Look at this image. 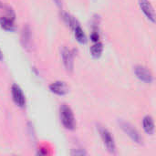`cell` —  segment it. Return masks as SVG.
Listing matches in <instances>:
<instances>
[{"instance_id":"6","label":"cell","mask_w":156,"mask_h":156,"mask_svg":"<svg viewBox=\"0 0 156 156\" xmlns=\"http://www.w3.org/2000/svg\"><path fill=\"white\" fill-rule=\"evenodd\" d=\"M61 57L66 70L69 72H72L74 69V57L72 51L67 48H63L61 50Z\"/></svg>"},{"instance_id":"1","label":"cell","mask_w":156,"mask_h":156,"mask_svg":"<svg viewBox=\"0 0 156 156\" xmlns=\"http://www.w3.org/2000/svg\"><path fill=\"white\" fill-rule=\"evenodd\" d=\"M59 112H60V121L62 122V125L67 130H74L76 127V122L72 110L68 105L63 104L60 107Z\"/></svg>"},{"instance_id":"14","label":"cell","mask_w":156,"mask_h":156,"mask_svg":"<svg viewBox=\"0 0 156 156\" xmlns=\"http://www.w3.org/2000/svg\"><path fill=\"white\" fill-rule=\"evenodd\" d=\"M63 19H64L65 23H66L68 26H69L71 28H73V29H74V27H75L76 26L79 25V23L77 22V20H76L72 16L69 15L68 13H65V14L63 15Z\"/></svg>"},{"instance_id":"10","label":"cell","mask_w":156,"mask_h":156,"mask_svg":"<svg viewBox=\"0 0 156 156\" xmlns=\"http://www.w3.org/2000/svg\"><path fill=\"white\" fill-rule=\"evenodd\" d=\"M143 126L144 130L148 134H153L154 132V122L152 116H146L144 118L143 121Z\"/></svg>"},{"instance_id":"4","label":"cell","mask_w":156,"mask_h":156,"mask_svg":"<svg viewBox=\"0 0 156 156\" xmlns=\"http://www.w3.org/2000/svg\"><path fill=\"white\" fill-rule=\"evenodd\" d=\"M134 73L136 77L144 83H152L154 80L152 72L144 66H136L134 68Z\"/></svg>"},{"instance_id":"19","label":"cell","mask_w":156,"mask_h":156,"mask_svg":"<svg viewBox=\"0 0 156 156\" xmlns=\"http://www.w3.org/2000/svg\"><path fill=\"white\" fill-rule=\"evenodd\" d=\"M0 7H2V3L0 2Z\"/></svg>"},{"instance_id":"5","label":"cell","mask_w":156,"mask_h":156,"mask_svg":"<svg viewBox=\"0 0 156 156\" xmlns=\"http://www.w3.org/2000/svg\"><path fill=\"white\" fill-rule=\"evenodd\" d=\"M11 94L14 102L18 106V107H25L26 105V98L24 95L23 90L20 89V87L16 84H13L11 87Z\"/></svg>"},{"instance_id":"3","label":"cell","mask_w":156,"mask_h":156,"mask_svg":"<svg viewBox=\"0 0 156 156\" xmlns=\"http://www.w3.org/2000/svg\"><path fill=\"white\" fill-rule=\"evenodd\" d=\"M101 135L103 141L104 145L106 146L107 150L112 153L114 154L116 151V145H115V142L113 139V136L112 135V133L105 128H101Z\"/></svg>"},{"instance_id":"9","label":"cell","mask_w":156,"mask_h":156,"mask_svg":"<svg viewBox=\"0 0 156 156\" xmlns=\"http://www.w3.org/2000/svg\"><path fill=\"white\" fill-rule=\"evenodd\" d=\"M21 44L24 48H30L32 44V36H31V29L28 25L24 26L22 32H21Z\"/></svg>"},{"instance_id":"16","label":"cell","mask_w":156,"mask_h":156,"mask_svg":"<svg viewBox=\"0 0 156 156\" xmlns=\"http://www.w3.org/2000/svg\"><path fill=\"white\" fill-rule=\"evenodd\" d=\"M71 154H72V155H85L86 153H85L82 149H77L75 152H72Z\"/></svg>"},{"instance_id":"15","label":"cell","mask_w":156,"mask_h":156,"mask_svg":"<svg viewBox=\"0 0 156 156\" xmlns=\"http://www.w3.org/2000/svg\"><path fill=\"white\" fill-rule=\"evenodd\" d=\"M90 38H91V40H92L94 43H95V42H99L100 36H99V34H98V32H97L96 30L92 32V34L90 35Z\"/></svg>"},{"instance_id":"2","label":"cell","mask_w":156,"mask_h":156,"mask_svg":"<svg viewBox=\"0 0 156 156\" xmlns=\"http://www.w3.org/2000/svg\"><path fill=\"white\" fill-rule=\"evenodd\" d=\"M119 124L121 126V128L122 129V131L136 144H142L143 142V138L141 137L139 132L134 128L133 125H132L130 122H125V121H120Z\"/></svg>"},{"instance_id":"11","label":"cell","mask_w":156,"mask_h":156,"mask_svg":"<svg viewBox=\"0 0 156 156\" xmlns=\"http://www.w3.org/2000/svg\"><path fill=\"white\" fill-rule=\"evenodd\" d=\"M14 15L8 16H3L0 18V25L1 27L5 30H13L14 29Z\"/></svg>"},{"instance_id":"8","label":"cell","mask_w":156,"mask_h":156,"mask_svg":"<svg viewBox=\"0 0 156 156\" xmlns=\"http://www.w3.org/2000/svg\"><path fill=\"white\" fill-rule=\"evenodd\" d=\"M49 90L52 93L63 96L69 92V87L64 81H56L49 85Z\"/></svg>"},{"instance_id":"17","label":"cell","mask_w":156,"mask_h":156,"mask_svg":"<svg viewBox=\"0 0 156 156\" xmlns=\"http://www.w3.org/2000/svg\"><path fill=\"white\" fill-rule=\"evenodd\" d=\"M54 1L56 2L57 5H58V7H60V8H61V0H54Z\"/></svg>"},{"instance_id":"18","label":"cell","mask_w":156,"mask_h":156,"mask_svg":"<svg viewBox=\"0 0 156 156\" xmlns=\"http://www.w3.org/2000/svg\"><path fill=\"white\" fill-rule=\"evenodd\" d=\"M3 59V53H2V51L0 50V60H2Z\"/></svg>"},{"instance_id":"12","label":"cell","mask_w":156,"mask_h":156,"mask_svg":"<svg viewBox=\"0 0 156 156\" xmlns=\"http://www.w3.org/2000/svg\"><path fill=\"white\" fill-rule=\"evenodd\" d=\"M103 51V46L100 42H95L94 45L90 48V53L91 56L95 58H99Z\"/></svg>"},{"instance_id":"7","label":"cell","mask_w":156,"mask_h":156,"mask_svg":"<svg viewBox=\"0 0 156 156\" xmlns=\"http://www.w3.org/2000/svg\"><path fill=\"white\" fill-rule=\"evenodd\" d=\"M139 5L144 12V14L146 16V17L152 21L153 23L155 22V13L153 5L148 0H139Z\"/></svg>"},{"instance_id":"13","label":"cell","mask_w":156,"mask_h":156,"mask_svg":"<svg viewBox=\"0 0 156 156\" xmlns=\"http://www.w3.org/2000/svg\"><path fill=\"white\" fill-rule=\"evenodd\" d=\"M74 34H75V37H76L77 40L80 43H85L86 42L85 33H84L83 29L81 28V27L80 25H78V26H76L74 27Z\"/></svg>"}]
</instances>
